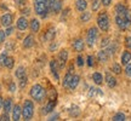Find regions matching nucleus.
I'll use <instances>...</instances> for the list:
<instances>
[{
    "mask_svg": "<svg viewBox=\"0 0 131 121\" xmlns=\"http://www.w3.org/2000/svg\"><path fill=\"white\" fill-rule=\"evenodd\" d=\"M12 22H14V16L11 14H5L0 17V23H1V26H4L6 28L10 27V26L12 24Z\"/></svg>",
    "mask_w": 131,
    "mask_h": 121,
    "instance_id": "6e6552de",
    "label": "nucleus"
},
{
    "mask_svg": "<svg viewBox=\"0 0 131 121\" xmlns=\"http://www.w3.org/2000/svg\"><path fill=\"white\" fill-rule=\"evenodd\" d=\"M7 58V55H6V52H3L1 55H0V65H5V60Z\"/></svg>",
    "mask_w": 131,
    "mask_h": 121,
    "instance_id": "f704fd0d",
    "label": "nucleus"
},
{
    "mask_svg": "<svg viewBox=\"0 0 131 121\" xmlns=\"http://www.w3.org/2000/svg\"><path fill=\"white\" fill-rule=\"evenodd\" d=\"M79 114H80V110H79V107H77V105H73V107L69 109V115L70 116H79Z\"/></svg>",
    "mask_w": 131,
    "mask_h": 121,
    "instance_id": "cd10ccee",
    "label": "nucleus"
},
{
    "mask_svg": "<svg viewBox=\"0 0 131 121\" xmlns=\"http://www.w3.org/2000/svg\"><path fill=\"white\" fill-rule=\"evenodd\" d=\"M106 82H107L108 87H111V89H113V87H115V85H117V80H115V78L114 76H112L111 74L106 75Z\"/></svg>",
    "mask_w": 131,
    "mask_h": 121,
    "instance_id": "a211bd4d",
    "label": "nucleus"
},
{
    "mask_svg": "<svg viewBox=\"0 0 131 121\" xmlns=\"http://www.w3.org/2000/svg\"><path fill=\"white\" fill-rule=\"evenodd\" d=\"M21 115H22V108L19 107L18 104H16L12 108V120L18 121L21 119Z\"/></svg>",
    "mask_w": 131,
    "mask_h": 121,
    "instance_id": "9b49d317",
    "label": "nucleus"
},
{
    "mask_svg": "<svg viewBox=\"0 0 131 121\" xmlns=\"http://www.w3.org/2000/svg\"><path fill=\"white\" fill-rule=\"evenodd\" d=\"M56 104H57L56 98H55V99H50V101L47 102V104L45 105V112H46V113L52 112V110H53V108L56 107Z\"/></svg>",
    "mask_w": 131,
    "mask_h": 121,
    "instance_id": "412c9836",
    "label": "nucleus"
},
{
    "mask_svg": "<svg viewBox=\"0 0 131 121\" xmlns=\"http://www.w3.org/2000/svg\"><path fill=\"white\" fill-rule=\"evenodd\" d=\"M75 7H77V10L80 11V12L85 11L86 7H88V3H86V0H77V3H75Z\"/></svg>",
    "mask_w": 131,
    "mask_h": 121,
    "instance_id": "f3484780",
    "label": "nucleus"
},
{
    "mask_svg": "<svg viewBox=\"0 0 131 121\" xmlns=\"http://www.w3.org/2000/svg\"><path fill=\"white\" fill-rule=\"evenodd\" d=\"M9 91H10V92H15V91H16V84H15V82H10Z\"/></svg>",
    "mask_w": 131,
    "mask_h": 121,
    "instance_id": "ea45409f",
    "label": "nucleus"
},
{
    "mask_svg": "<svg viewBox=\"0 0 131 121\" xmlns=\"http://www.w3.org/2000/svg\"><path fill=\"white\" fill-rule=\"evenodd\" d=\"M15 75H16V78H17L18 80L22 79V78H24V76H27V75H26V69H24V67H22V65L18 67L17 70L15 71Z\"/></svg>",
    "mask_w": 131,
    "mask_h": 121,
    "instance_id": "4be33fe9",
    "label": "nucleus"
},
{
    "mask_svg": "<svg viewBox=\"0 0 131 121\" xmlns=\"http://www.w3.org/2000/svg\"><path fill=\"white\" fill-rule=\"evenodd\" d=\"M98 60H101V62H107L108 58H109V52L108 50H102V51L98 52Z\"/></svg>",
    "mask_w": 131,
    "mask_h": 121,
    "instance_id": "aec40b11",
    "label": "nucleus"
},
{
    "mask_svg": "<svg viewBox=\"0 0 131 121\" xmlns=\"http://www.w3.org/2000/svg\"><path fill=\"white\" fill-rule=\"evenodd\" d=\"M112 70H113V73H115V74H120L122 73V67L118 64V63H114L112 67Z\"/></svg>",
    "mask_w": 131,
    "mask_h": 121,
    "instance_id": "473e14b6",
    "label": "nucleus"
},
{
    "mask_svg": "<svg viewBox=\"0 0 131 121\" xmlns=\"http://www.w3.org/2000/svg\"><path fill=\"white\" fill-rule=\"evenodd\" d=\"M126 6L124 4H118L117 6H115V12L117 14H123V12H125L126 11Z\"/></svg>",
    "mask_w": 131,
    "mask_h": 121,
    "instance_id": "c756f323",
    "label": "nucleus"
},
{
    "mask_svg": "<svg viewBox=\"0 0 131 121\" xmlns=\"http://www.w3.org/2000/svg\"><path fill=\"white\" fill-rule=\"evenodd\" d=\"M15 65V59L12 58V57H9L7 56V58H6V60H5V65L4 67H6L7 69H12Z\"/></svg>",
    "mask_w": 131,
    "mask_h": 121,
    "instance_id": "bb28decb",
    "label": "nucleus"
},
{
    "mask_svg": "<svg viewBox=\"0 0 131 121\" xmlns=\"http://www.w3.org/2000/svg\"><path fill=\"white\" fill-rule=\"evenodd\" d=\"M125 45H126L127 49H131V37H127L125 39Z\"/></svg>",
    "mask_w": 131,
    "mask_h": 121,
    "instance_id": "37998d69",
    "label": "nucleus"
},
{
    "mask_svg": "<svg viewBox=\"0 0 131 121\" xmlns=\"http://www.w3.org/2000/svg\"><path fill=\"white\" fill-rule=\"evenodd\" d=\"M30 97L35 101V102H42L45 97H46V91L42 87L41 85H34L30 89Z\"/></svg>",
    "mask_w": 131,
    "mask_h": 121,
    "instance_id": "f03ea898",
    "label": "nucleus"
},
{
    "mask_svg": "<svg viewBox=\"0 0 131 121\" xmlns=\"http://www.w3.org/2000/svg\"><path fill=\"white\" fill-rule=\"evenodd\" d=\"M15 3L19 10H23L24 7H27V0H15Z\"/></svg>",
    "mask_w": 131,
    "mask_h": 121,
    "instance_id": "c85d7f7f",
    "label": "nucleus"
},
{
    "mask_svg": "<svg viewBox=\"0 0 131 121\" xmlns=\"http://www.w3.org/2000/svg\"><path fill=\"white\" fill-rule=\"evenodd\" d=\"M50 68H51V71H52V74H53V76L56 78V80L60 79V75H58V64H57V60L55 59H52L51 62H50Z\"/></svg>",
    "mask_w": 131,
    "mask_h": 121,
    "instance_id": "ddd939ff",
    "label": "nucleus"
},
{
    "mask_svg": "<svg viewBox=\"0 0 131 121\" xmlns=\"http://www.w3.org/2000/svg\"><path fill=\"white\" fill-rule=\"evenodd\" d=\"M68 14H69V9H66V10H63V16H62V21L68 16Z\"/></svg>",
    "mask_w": 131,
    "mask_h": 121,
    "instance_id": "8fccbe9b",
    "label": "nucleus"
},
{
    "mask_svg": "<svg viewBox=\"0 0 131 121\" xmlns=\"http://www.w3.org/2000/svg\"><path fill=\"white\" fill-rule=\"evenodd\" d=\"M50 10H51L53 14H58V12L62 10V0H53L52 6Z\"/></svg>",
    "mask_w": 131,
    "mask_h": 121,
    "instance_id": "4468645a",
    "label": "nucleus"
},
{
    "mask_svg": "<svg viewBox=\"0 0 131 121\" xmlns=\"http://www.w3.org/2000/svg\"><path fill=\"white\" fill-rule=\"evenodd\" d=\"M125 74L127 76H131V64H126V68H125Z\"/></svg>",
    "mask_w": 131,
    "mask_h": 121,
    "instance_id": "a19ab883",
    "label": "nucleus"
},
{
    "mask_svg": "<svg viewBox=\"0 0 131 121\" xmlns=\"http://www.w3.org/2000/svg\"><path fill=\"white\" fill-rule=\"evenodd\" d=\"M45 3H46L47 9L50 10V9H51V6H52V3H53V0H45Z\"/></svg>",
    "mask_w": 131,
    "mask_h": 121,
    "instance_id": "09e8293b",
    "label": "nucleus"
},
{
    "mask_svg": "<svg viewBox=\"0 0 131 121\" xmlns=\"http://www.w3.org/2000/svg\"><path fill=\"white\" fill-rule=\"evenodd\" d=\"M55 37H56V29L53 27H50L44 34V41H52Z\"/></svg>",
    "mask_w": 131,
    "mask_h": 121,
    "instance_id": "1a4fd4ad",
    "label": "nucleus"
},
{
    "mask_svg": "<svg viewBox=\"0 0 131 121\" xmlns=\"http://www.w3.org/2000/svg\"><path fill=\"white\" fill-rule=\"evenodd\" d=\"M97 35H98V30L96 27H92V28L89 29L88 32V35H86V42L90 47H92L95 45V41L97 39Z\"/></svg>",
    "mask_w": 131,
    "mask_h": 121,
    "instance_id": "423d86ee",
    "label": "nucleus"
},
{
    "mask_svg": "<svg viewBox=\"0 0 131 121\" xmlns=\"http://www.w3.org/2000/svg\"><path fill=\"white\" fill-rule=\"evenodd\" d=\"M97 24L100 29L103 32H107L109 29V17H108L107 12H101L97 17Z\"/></svg>",
    "mask_w": 131,
    "mask_h": 121,
    "instance_id": "20e7f679",
    "label": "nucleus"
},
{
    "mask_svg": "<svg viewBox=\"0 0 131 121\" xmlns=\"http://www.w3.org/2000/svg\"><path fill=\"white\" fill-rule=\"evenodd\" d=\"M18 81H19V87H21V89H24V87L27 86V81H28V80H27V76H24L22 79H19Z\"/></svg>",
    "mask_w": 131,
    "mask_h": 121,
    "instance_id": "72a5a7b5",
    "label": "nucleus"
},
{
    "mask_svg": "<svg viewBox=\"0 0 131 121\" xmlns=\"http://www.w3.org/2000/svg\"><path fill=\"white\" fill-rule=\"evenodd\" d=\"M88 65H89V67H92V65H94V58H92V56L88 57Z\"/></svg>",
    "mask_w": 131,
    "mask_h": 121,
    "instance_id": "c03bdc74",
    "label": "nucleus"
},
{
    "mask_svg": "<svg viewBox=\"0 0 131 121\" xmlns=\"http://www.w3.org/2000/svg\"><path fill=\"white\" fill-rule=\"evenodd\" d=\"M34 9H35L37 15H39V16H41V17H46L47 16L49 9H47L45 1H35L34 3Z\"/></svg>",
    "mask_w": 131,
    "mask_h": 121,
    "instance_id": "39448f33",
    "label": "nucleus"
},
{
    "mask_svg": "<svg viewBox=\"0 0 131 121\" xmlns=\"http://www.w3.org/2000/svg\"><path fill=\"white\" fill-rule=\"evenodd\" d=\"M73 49L78 52L83 51L84 50V41L81 39H75L74 41H73Z\"/></svg>",
    "mask_w": 131,
    "mask_h": 121,
    "instance_id": "2eb2a0df",
    "label": "nucleus"
},
{
    "mask_svg": "<svg viewBox=\"0 0 131 121\" xmlns=\"http://www.w3.org/2000/svg\"><path fill=\"white\" fill-rule=\"evenodd\" d=\"M6 39V34H5L4 30H0V44H3Z\"/></svg>",
    "mask_w": 131,
    "mask_h": 121,
    "instance_id": "e433bc0d",
    "label": "nucleus"
},
{
    "mask_svg": "<svg viewBox=\"0 0 131 121\" xmlns=\"http://www.w3.org/2000/svg\"><path fill=\"white\" fill-rule=\"evenodd\" d=\"M12 32H14V28L10 26V27H7V29L5 30V34H6V37H9V35H11L12 34Z\"/></svg>",
    "mask_w": 131,
    "mask_h": 121,
    "instance_id": "79ce46f5",
    "label": "nucleus"
},
{
    "mask_svg": "<svg viewBox=\"0 0 131 121\" xmlns=\"http://www.w3.org/2000/svg\"><path fill=\"white\" fill-rule=\"evenodd\" d=\"M115 23L122 30H125L131 26V12L126 10L123 14H117L115 16Z\"/></svg>",
    "mask_w": 131,
    "mask_h": 121,
    "instance_id": "f257e3e1",
    "label": "nucleus"
},
{
    "mask_svg": "<svg viewBox=\"0 0 131 121\" xmlns=\"http://www.w3.org/2000/svg\"><path fill=\"white\" fill-rule=\"evenodd\" d=\"M30 30L33 33H38L40 30V21L37 18H33L30 21Z\"/></svg>",
    "mask_w": 131,
    "mask_h": 121,
    "instance_id": "dca6fc26",
    "label": "nucleus"
},
{
    "mask_svg": "<svg viewBox=\"0 0 131 121\" xmlns=\"http://www.w3.org/2000/svg\"><path fill=\"white\" fill-rule=\"evenodd\" d=\"M108 44H109V38H104L102 40V44H101V45H102V47H104V46H107Z\"/></svg>",
    "mask_w": 131,
    "mask_h": 121,
    "instance_id": "49530a36",
    "label": "nucleus"
},
{
    "mask_svg": "<svg viewBox=\"0 0 131 121\" xmlns=\"http://www.w3.org/2000/svg\"><path fill=\"white\" fill-rule=\"evenodd\" d=\"M92 79H94L95 84H97V85H101L103 82V76H102V74H100V73H94Z\"/></svg>",
    "mask_w": 131,
    "mask_h": 121,
    "instance_id": "393cba45",
    "label": "nucleus"
},
{
    "mask_svg": "<svg viewBox=\"0 0 131 121\" xmlns=\"http://www.w3.org/2000/svg\"><path fill=\"white\" fill-rule=\"evenodd\" d=\"M21 12H22V15H27V16H28V15L30 14V9H29V7H24L23 10H21Z\"/></svg>",
    "mask_w": 131,
    "mask_h": 121,
    "instance_id": "a18cd8bd",
    "label": "nucleus"
},
{
    "mask_svg": "<svg viewBox=\"0 0 131 121\" xmlns=\"http://www.w3.org/2000/svg\"><path fill=\"white\" fill-rule=\"evenodd\" d=\"M3 109H4L5 113H10V110L12 109V101H11L10 98H7V99H5V101H4Z\"/></svg>",
    "mask_w": 131,
    "mask_h": 121,
    "instance_id": "b1692460",
    "label": "nucleus"
},
{
    "mask_svg": "<svg viewBox=\"0 0 131 121\" xmlns=\"http://www.w3.org/2000/svg\"><path fill=\"white\" fill-rule=\"evenodd\" d=\"M98 7H100V0H94V3H92V10L97 11Z\"/></svg>",
    "mask_w": 131,
    "mask_h": 121,
    "instance_id": "c9c22d12",
    "label": "nucleus"
},
{
    "mask_svg": "<svg viewBox=\"0 0 131 121\" xmlns=\"http://www.w3.org/2000/svg\"><path fill=\"white\" fill-rule=\"evenodd\" d=\"M28 21H27V18L24 17V16H22V17H19L18 19H17V29H19V30H26V29L28 28Z\"/></svg>",
    "mask_w": 131,
    "mask_h": 121,
    "instance_id": "9d476101",
    "label": "nucleus"
},
{
    "mask_svg": "<svg viewBox=\"0 0 131 121\" xmlns=\"http://www.w3.org/2000/svg\"><path fill=\"white\" fill-rule=\"evenodd\" d=\"M56 47H57V44H55V42H53V44L51 45V47H50V51H53Z\"/></svg>",
    "mask_w": 131,
    "mask_h": 121,
    "instance_id": "603ef678",
    "label": "nucleus"
},
{
    "mask_svg": "<svg viewBox=\"0 0 131 121\" xmlns=\"http://www.w3.org/2000/svg\"><path fill=\"white\" fill-rule=\"evenodd\" d=\"M90 18H91V14L90 12H83L81 16H80V21L81 22H89Z\"/></svg>",
    "mask_w": 131,
    "mask_h": 121,
    "instance_id": "7c9ffc66",
    "label": "nucleus"
},
{
    "mask_svg": "<svg viewBox=\"0 0 131 121\" xmlns=\"http://www.w3.org/2000/svg\"><path fill=\"white\" fill-rule=\"evenodd\" d=\"M130 60H131V52L125 51L122 55V63L126 65V64H129V63H130Z\"/></svg>",
    "mask_w": 131,
    "mask_h": 121,
    "instance_id": "5701e85b",
    "label": "nucleus"
},
{
    "mask_svg": "<svg viewBox=\"0 0 131 121\" xmlns=\"http://www.w3.org/2000/svg\"><path fill=\"white\" fill-rule=\"evenodd\" d=\"M35 44V40H34V37L33 35H27L23 40V47L24 49H30L32 46H34Z\"/></svg>",
    "mask_w": 131,
    "mask_h": 121,
    "instance_id": "f8f14e48",
    "label": "nucleus"
},
{
    "mask_svg": "<svg viewBox=\"0 0 131 121\" xmlns=\"http://www.w3.org/2000/svg\"><path fill=\"white\" fill-rule=\"evenodd\" d=\"M35 1H45V0H35Z\"/></svg>",
    "mask_w": 131,
    "mask_h": 121,
    "instance_id": "5fc2aeb1",
    "label": "nucleus"
},
{
    "mask_svg": "<svg viewBox=\"0 0 131 121\" xmlns=\"http://www.w3.org/2000/svg\"><path fill=\"white\" fill-rule=\"evenodd\" d=\"M67 60H68V51L67 50H61V52L58 53V58H57V64L60 67V69L64 68Z\"/></svg>",
    "mask_w": 131,
    "mask_h": 121,
    "instance_id": "0eeeda50",
    "label": "nucleus"
},
{
    "mask_svg": "<svg viewBox=\"0 0 131 121\" xmlns=\"http://www.w3.org/2000/svg\"><path fill=\"white\" fill-rule=\"evenodd\" d=\"M72 78H73V73H69V71H68V73L64 75V79H63V82H62V85H63L64 87H68V85H69Z\"/></svg>",
    "mask_w": 131,
    "mask_h": 121,
    "instance_id": "a878e982",
    "label": "nucleus"
},
{
    "mask_svg": "<svg viewBox=\"0 0 131 121\" xmlns=\"http://www.w3.org/2000/svg\"><path fill=\"white\" fill-rule=\"evenodd\" d=\"M113 120L114 121H124L125 120V115H124L123 113H118V114H115V115L113 116Z\"/></svg>",
    "mask_w": 131,
    "mask_h": 121,
    "instance_id": "2f4dec72",
    "label": "nucleus"
},
{
    "mask_svg": "<svg viewBox=\"0 0 131 121\" xmlns=\"http://www.w3.org/2000/svg\"><path fill=\"white\" fill-rule=\"evenodd\" d=\"M3 104H4V101H3V98L0 97V109L3 108Z\"/></svg>",
    "mask_w": 131,
    "mask_h": 121,
    "instance_id": "864d4df0",
    "label": "nucleus"
},
{
    "mask_svg": "<svg viewBox=\"0 0 131 121\" xmlns=\"http://www.w3.org/2000/svg\"><path fill=\"white\" fill-rule=\"evenodd\" d=\"M102 1V5L103 6H109L111 3H112V0H101Z\"/></svg>",
    "mask_w": 131,
    "mask_h": 121,
    "instance_id": "de8ad7c7",
    "label": "nucleus"
},
{
    "mask_svg": "<svg viewBox=\"0 0 131 121\" xmlns=\"http://www.w3.org/2000/svg\"><path fill=\"white\" fill-rule=\"evenodd\" d=\"M58 117H60V116H58V114H56V115H52L49 120H58Z\"/></svg>",
    "mask_w": 131,
    "mask_h": 121,
    "instance_id": "3c124183",
    "label": "nucleus"
},
{
    "mask_svg": "<svg viewBox=\"0 0 131 121\" xmlns=\"http://www.w3.org/2000/svg\"><path fill=\"white\" fill-rule=\"evenodd\" d=\"M0 120L1 121H6V120H10V117H9V113H5L4 112V114L0 116Z\"/></svg>",
    "mask_w": 131,
    "mask_h": 121,
    "instance_id": "58836bf2",
    "label": "nucleus"
},
{
    "mask_svg": "<svg viewBox=\"0 0 131 121\" xmlns=\"http://www.w3.org/2000/svg\"><path fill=\"white\" fill-rule=\"evenodd\" d=\"M79 81H80L79 75H73V78H72V80H70L68 87H69L70 90H75V89H77V86L79 85Z\"/></svg>",
    "mask_w": 131,
    "mask_h": 121,
    "instance_id": "6ab92c4d",
    "label": "nucleus"
},
{
    "mask_svg": "<svg viewBox=\"0 0 131 121\" xmlns=\"http://www.w3.org/2000/svg\"><path fill=\"white\" fill-rule=\"evenodd\" d=\"M77 64L79 65V67H83V65H84V60H83V57L81 56H78V58H77Z\"/></svg>",
    "mask_w": 131,
    "mask_h": 121,
    "instance_id": "4c0bfd02",
    "label": "nucleus"
},
{
    "mask_svg": "<svg viewBox=\"0 0 131 121\" xmlns=\"http://www.w3.org/2000/svg\"><path fill=\"white\" fill-rule=\"evenodd\" d=\"M34 114V104L32 101H24L23 108H22V116L24 117V120H30Z\"/></svg>",
    "mask_w": 131,
    "mask_h": 121,
    "instance_id": "7ed1b4c3",
    "label": "nucleus"
}]
</instances>
